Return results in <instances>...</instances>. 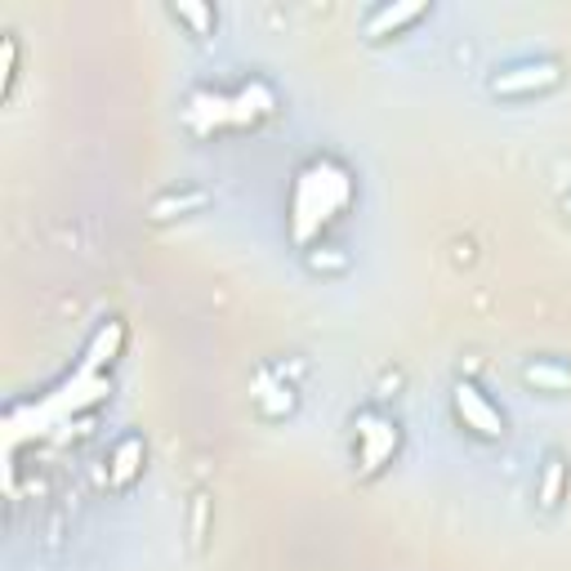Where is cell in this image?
Returning a JSON list of instances; mask_svg holds the SVG:
<instances>
[{
    "label": "cell",
    "instance_id": "cell-1",
    "mask_svg": "<svg viewBox=\"0 0 571 571\" xmlns=\"http://www.w3.org/2000/svg\"><path fill=\"white\" fill-rule=\"evenodd\" d=\"M353 197V179L344 166L336 161H313L300 179H295V242H308V236L317 228H326L330 219H336Z\"/></svg>",
    "mask_w": 571,
    "mask_h": 571
},
{
    "label": "cell",
    "instance_id": "cell-2",
    "mask_svg": "<svg viewBox=\"0 0 571 571\" xmlns=\"http://www.w3.org/2000/svg\"><path fill=\"white\" fill-rule=\"evenodd\" d=\"M558 81H562V68L554 59H540V63H522V68L496 72L491 76V94H505V99H527V94L554 89Z\"/></svg>",
    "mask_w": 571,
    "mask_h": 571
},
{
    "label": "cell",
    "instance_id": "cell-3",
    "mask_svg": "<svg viewBox=\"0 0 571 571\" xmlns=\"http://www.w3.org/2000/svg\"><path fill=\"white\" fill-rule=\"evenodd\" d=\"M357 442H362V473H375L398 451V424L375 415V411H362L357 415Z\"/></svg>",
    "mask_w": 571,
    "mask_h": 571
},
{
    "label": "cell",
    "instance_id": "cell-4",
    "mask_svg": "<svg viewBox=\"0 0 571 571\" xmlns=\"http://www.w3.org/2000/svg\"><path fill=\"white\" fill-rule=\"evenodd\" d=\"M451 402H455V415L464 420V428H473L478 438H505V420H500V411L473 389V385H455V393H451Z\"/></svg>",
    "mask_w": 571,
    "mask_h": 571
},
{
    "label": "cell",
    "instance_id": "cell-5",
    "mask_svg": "<svg viewBox=\"0 0 571 571\" xmlns=\"http://www.w3.org/2000/svg\"><path fill=\"white\" fill-rule=\"evenodd\" d=\"M424 14H428L424 0H402V5H379V10L366 19V36H370V40H379V36H389V32H402L406 23H415V19H424Z\"/></svg>",
    "mask_w": 571,
    "mask_h": 571
},
{
    "label": "cell",
    "instance_id": "cell-6",
    "mask_svg": "<svg viewBox=\"0 0 571 571\" xmlns=\"http://www.w3.org/2000/svg\"><path fill=\"white\" fill-rule=\"evenodd\" d=\"M121 344H125V326H121V321L99 326V336H94V340H89V349H85V375L104 370V366L121 353Z\"/></svg>",
    "mask_w": 571,
    "mask_h": 571
},
{
    "label": "cell",
    "instance_id": "cell-7",
    "mask_svg": "<svg viewBox=\"0 0 571 571\" xmlns=\"http://www.w3.org/2000/svg\"><path fill=\"white\" fill-rule=\"evenodd\" d=\"M206 202H210V197L202 193V187H183V193H161L148 215L161 223V219H179V215H187V210H202Z\"/></svg>",
    "mask_w": 571,
    "mask_h": 571
},
{
    "label": "cell",
    "instance_id": "cell-8",
    "mask_svg": "<svg viewBox=\"0 0 571 571\" xmlns=\"http://www.w3.org/2000/svg\"><path fill=\"white\" fill-rule=\"evenodd\" d=\"M562 491H567V464H562V455H549L545 469H540V487H536L540 509H558Z\"/></svg>",
    "mask_w": 571,
    "mask_h": 571
},
{
    "label": "cell",
    "instance_id": "cell-9",
    "mask_svg": "<svg viewBox=\"0 0 571 571\" xmlns=\"http://www.w3.org/2000/svg\"><path fill=\"white\" fill-rule=\"evenodd\" d=\"M138 469H143V442H138V438L117 442V451H112V483H117V487L134 483Z\"/></svg>",
    "mask_w": 571,
    "mask_h": 571
},
{
    "label": "cell",
    "instance_id": "cell-10",
    "mask_svg": "<svg viewBox=\"0 0 571 571\" xmlns=\"http://www.w3.org/2000/svg\"><path fill=\"white\" fill-rule=\"evenodd\" d=\"M522 379H527V385H536V389H549V393L571 389V370H567V366H554V362L527 366V370H522Z\"/></svg>",
    "mask_w": 571,
    "mask_h": 571
},
{
    "label": "cell",
    "instance_id": "cell-11",
    "mask_svg": "<svg viewBox=\"0 0 571 571\" xmlns=\"http://www.w3.org/2000/svg\"><path fill=\"white\" fill-rule=\"evenodd\" d=\"M170 14L193 27V36H210V32H215V10H210V5H197V0H179V5H170Z\"/></svg>",
    "mask_w": 571,
    "mask_h": 571
},
{
    "label": "cell",
    "instance_id": "cell-12",
    "mask_svg": "<svg viewBox=\"0 0 571 571\" xmlns=\"http://www.w3.org/2000/svg\"><path fill=\"white\" fill-rule=\"evenodd\" d=\"M255 389H259V402H264L272 415H281V411H291V406H295L291 389H281L272 375H259V379H255Z\"/></svg>",
    "mask_w": 571,
    "mask_h": 571
},
{
    "label": "cell",
    "instance_id": "cell-13",
    "mask_svg": "<svg viewBox=\"0 0 571 571\" xmlns=\"http://www.w3.org/2000/svg\"><path fill=\"white\" fill-rule=\"evenodd\" d=\"M14 63H19V45H14V36H5V40H0V89H5V94L14 85Z\"/></svg>",
    "mask_w": 571,
    "mask_h": 571
},
{
    "label": "cell",
    "instance_id": "cell-14",
    "mask_svg": "<svg viewBox=\"0 0 571 571\" xmlns=\"http://www.w3.org/2000/svg\"><path fill=\"white\" fill-rule=\"evenodd\" d=\"M206 513H210V500L197 496L193 500V545H206Z\"/></svg>",
    "mask_w": 571,
    "mask_h": 571
},
{
    "label": "cell",
    "instance_id": "cell-15",
    "mask_svg": "<svg viewBox=\"0 0 571 571\" xmlns=\"http://www.w3.org/2000/svg\"><path fill=\"white\" fill-rule=\"evenodd\" d=\"M313 268H344V255H326V251H313L308 255Z\"/></svg>",
    "mask_w": 571,
    "mask_h": 571
},
{
    "label": "cell",
    "instance_id": "cell-16",
    "mask_svg": "<svg viewBox=\"0 0 571 571\" xmlns=\"http://www.w3.org/2000/svg\"><path fill=\"white\" fill-rule=\"evenodd\" d=\"M562 210H567V215H571V197H562Z\"/></svg>",
    "mask_w": 571,
    "mask_h": 571
}]
</instances>
